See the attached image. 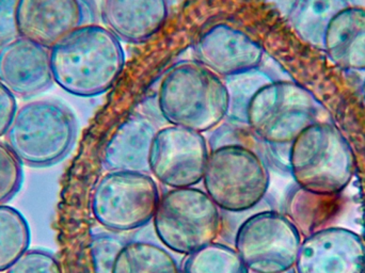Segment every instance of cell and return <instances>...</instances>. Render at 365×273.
<instances>
[{"label": "cell", "mask_w": 365, "mask_h": 273, "mask_svg": "<svg viewBox=\"0 0 365 273\" xmlns=\"http://www.w3.org/2000/svg\"><path fill=\"white\" fill-rule=\"evenodd\" d=\"M347 6L346 0H300L289 21L304 42L323 51L328 27Z\"/></svg>", "instance_id": "19"}, {"label": "cell", "mask_w": 365, "mask_h": 273, "mask_svg": "<svg viewBox=\"0 0 365 273\" xmlns=\"http://www.w3.org/2000/svg\"><path fill=\"white\" fill-rule=\"evenodd\" d=\"M302 235L291 219L274 210L255 212L242 221L234 249L250 273L292 272Z\"/></svg>", "instance_id": "9"}, {"label": "cell", "mask_w": 365, "mask_h": 273, "mask_svg": "<svg viewBox=\"0 0 365 273\" xmlns=\"http://www.w3.org/2000/svg\"><path fill=\"white\" fill-rule=\"evenodd\" d=\"M362 89H364V100H365V78H364V87H362Z\"/></svg>", "instance_id": "30"}, {"label": "cell", "mask_w": 365, "mask_h": 273, "mask_svg": "<svg viewBox=\"0 0 365 273\" xmlns=\"http://www.w3.org/2000/svg\"><path fill=\"white\" fill-rule=\"evenodd\" d=\"M126 242L107 233L92 237L91 251L96 273H113L115 259Z\"/></svg>", "instance_id": "24"}, {"label": "cell", "mask_w": 365, "mask_h": 273, "mask_svg": "<svg viewBox=\"0 0 365 273\" xmlns=\"http://www.w3.org/2000/svg\"><path fill=\"white\" fill-rule=\"evenodd\" d=\"M153 225L163 246L186 257L216 242L222 216L205 190L195 187L170 189L160 195Z\"/></svg>", "instance_id": "7"}, {"label": "cell", "mask_w": 365, "mask_h": 273, "mask_svg": "<svg viewBox=\"0 0 365 273\" xmlns=\"http://www.w3.org/2000/svg\"><path fill=\"white\" fill-rule=\"evenodd\" d=\"M289 172L296 186L304 190L338 195L353 178V150L334 124L319 120L304 128L291 144Z\"/></svg>", "instance_id": "5"}, {"label": "cell", "mask_w": 365, "mask_h": 273, "mask_svg": "<svg viewBox=\"0 0 365 273\" xmlns=\"http://www.w3.org/2000/svg\"><path fill=\"white\" fill-rule=\"evenodd\" d=\"M6 273H62L57 257L45 249H30Z\"/></svg>", "instance_id": "25"}, {"label": "cell", "mask_w": 365, "mask_h": 273, "mask_svg": "<svg viewBox=\"0 0 365 273\" xmlns=\"http://www.w3.org/2000/svg\"><path fill=\"white\" fill-rule=\"evenodd\" d=\"M113 273H182L166 247L145 240L126 242L120 250Z\"/></svg>", "instance_id": "18"}, {"label": "cell", "mask_w": 365, "mask_h": 273, "mask_svg": "<svg viewBox=\"0 0 365 273\" xmlns=\"http://www.w3.org/2000/svg\"><path fill=\"white\" fill-rule=\"evenodd\" d=\"M53 81L81 98L108 91L121 75L125 55L121 41L98 24L85 26L51 48Z\"/></svg>", "instance_id": "2"}, {"label": "cell", "mask_w": 365, "mask_h": 273, "mask_svg": "<svg viewBox=\"0 0 365 273\" xmlns=\"http://www.w3.org/2000/svg\"><path fill=\"white\" fill-rule=\"evenodd\" d=\"M160 195L147 172L109 171L94 188L92 212L105 229L134 231L153 220Z\"/></svg>", "instance_id": "8"}, {"label": "cell", "mask_w": 365, "mask_h": 273, "mask_svg": "<svg viewBox=\"0 0 365 273\" xmlns=\"http://www.w3.org/2000/svg\"><path fill=\"white\" fill-rule=\"evenodd\" d=\"M269 6H272L277 12L285 19L289 17L295 11L296 6L299 4L300 0H265Z\"/></svg>", "instance_id": "28"}, {"label": "cell", "mask_w": 365, "mask_h": 273, "mask_svg": "<svg viewBox=\"0 0 365 273\" xmlns=\"http://www.w3.org/2000/svg\"><path fill=\"white\" fill-rule=\"evenodd\" d=\"M16 111V98L0 83V137L6 136Z\"/></svg>", "instance_id": "27"}, {"label": "cell", "mask_w": 365, "mask_h": 273, "mask_svg": "<svg viewBox=\"0 0 365 273\" xmlns=\"http://www.w3.org/2000/svg\"><path fill=\"white\" fill-rule=\"evenodd\" d=\"M204 171V190L222 212H248L257 207L270 184L267 159L250 128L225 122L210 139Z\"/></svg>", "instance_id": "1"}, {"label": "cell", "mask_w": 365, "mask_h": 273, "mask_svg": "<svg viewBox=\"0 0 365 273\" xmlns=\"http://www.w3.org/2000/svg\"><path fill=\"white\" fill-rule=\"evenodd\" d=\"M195 60L221 78L259 68L264 49L240 28L216 24L200 36L193 46Z\"/></svg>", "instance_id": "13"}, {"label": "cell", "mask_w": 365, "mask_h": 273, "mask_svg": "<svg viewBox=\"0 0 365 273\" xmlns=\"http://www.w3.org/2000/svg\"><path fill=\"white\" fill-rule=\"evenodd\" d=\"M323 51L347 72H365V10L347 6L332 19Z\"/></svg>", "instance_id": "17"}, {"label": "cell", "mask_w": 365, "mask_h": 273, "mask_svg": "<svg viewBox=\"0 0 365 273\" xmlns=\"http://www.w3.org/2000/svg\"><path fill=\"white\" fill-rule=\"evenodd\" d=\"M31 242L29 225L21 212L8 205H0V272H6L24 253Z\"/></svg>", "instance_id": "21"}, {"label": "cell", "mask_w": 365, "mask_h": 273, "mask_svg": "<svg viewBox=\"0 0 365 273\" xmlns=\"http://www.w3.org/2000/svg\"><path fill=\"white\" fill-rule=\"evenodd\" d=\"M294 273H365V242L344 227H324L302 238Z\"/></svg>", "instance_id": "12"}, {"label": "cell", "mask_w": 365, "mask_h": 273, "mask_svg": "<svg viewBox=\"0 0 365 273\" xmlns=\"http://www.w3.org/2000/svg\"><path fill=\"white\" fill-rule=\"evenodd\" d=\"M347 4L365 10V0H346Z\"/></svg>", "instance_id": "29"}, {"label": "cell", "mask_w": 365, "mask_h": 273, "mask_svg": "<svg viewBox=\"0 0 365 273\" xmlns=\"http://www.w3.org/2000/svg\"><path fill=\"white\" fill-rule=\"evenodd\" d=\"M319 101L294 81H276L264 86L247 109V126L257 137L267 160L289 171V152L295 138L319 121Z\"/></svg>", "instance_id": "3"}, {"label": "cell", "mask_w": 365, "mask_h": 273, "mask_svg": "<svg viewBox=\"0 0 365 273\" xmlns=\"http://www.w3.org/2000/svg\"><path fill=\"white\" fill-rule=\"evenodd\" d=\"M287 273H293V270H292V272H287Z\"/></svg>", "instance_id": "31"}, {"label": "cell", "mask_w": 365, "mask_h": 273, "mask_svg": "<svg viewBox=\"0 0 365 273\" xmlns=\"http://www.w3.org/2000/svg\"><path fill=\"white\" fill-rule=\"evenodd\" d=\"M170 9L171 0H102L101 19L121 42L139 44L160 31Z\"/></svg>", "instance_id": "15"}, {"label": "cell", "mask_w": 365, "mask_h": 273, "mask_svg": "<svg viewBox=\"0 0 365 273\" xmlns=\"http://www.w3.org/2000/svg\"><path fill=\"white\" fill-rule=\"evenodd\" d=\"M76 136V118L71 109L57 101L43 100L17 109L4 137L23 165L47 168L70 154Z\"/></svg>", "instance_id": "6"}, {"label": "cell", "mask_w": 365, "mask_h": 273, "mask_svg": "<svg viewBox=\"0 0 365 273\" xmlns=\"http://www.w3.org/2000/svg\"><path fill=\"white\" fill-rule=\"evenodd\" d=\"M94 0H19L17 34L51 49L71 32L98 24Z\"/></svg>", "instance_id": "11"}, {"label": "cell", "mask_w": 365, "mask_h": 273, "mask_svg": "<svg viewBox=\"0 0 365 273\" xmlns=\"http://www.w3.org/2000/svg\"><path fill=\"white\" fill-rule=\"evenodd\" d=\"M158 105L170 125L204 134L225 121L229 98L223 79L191 60L178 62L167 71L158 89Z\"/></svg>", "instance_id": "4"}, {"label": "cell", "mask_w": 365, "mask_h": 273, "mask_svg": "<svg viewBox=\"0 0 365 273\" xmlns=\"http://www.w3.org/2000/svg\"><path fill=\"white\" fill-rule=\"evenodd\" d=\"M227 88L229 108L227 121L246 125L247 109L255 94L267 83L276 81L269 73L261 68L222 78Z\"/></svg>", "instance_id": "20"}, {"label": "cell", "mask_w": 365, "mask_h": 273, "mask_svg": "<svg viewBox=\"0 0 365 273\" xmlns=\"http://www.w3.org/2000/svg\"><path fill=\"white\" fill-rule=\"evenodd\" d=\"M158 128L149 118L134 113L118 128L103 154L108 171L150 173V153Z\"/></svg>", "instance_id": "16"}, {"label": "cell", "mask_w": 365, "mask_h": 273, "mask_svg": "<svg viewBox=\"0 0 365 273\" xmlns=\"http://www.w3.org/2000/svg\"><path fill=\"white\" fill-rule=\"evenodd\" d=\"M210 145L201 133L180 126L160 128L150 153V174L171 189L195 187L203 180Z\"/></svg>", "instance_id": "10"}, {"label": "cell", "mask_w": 365, "mask_h": 273, "mask_svg": "<svg viewBox=\"0 0 365 273\" xmlns=\"http://www.w3.org/2000/svg\"><path fill=\"white\" fill-rule=\"evenodd\" d=\"M23 182V163L8 144L0 141V205L11 201L21 190Z\"/></svg>", "instance_id": "23"}, {"label": "cell", "mask_w": 365, "mask_h": 273, "mask_svg": "<svg viewBox=\"0 0 365 273\" xmlns=\"http://www.w3.org/2000/svg\"><path fill=\"white\" fill-rule=\"evenodd\" d=\"M182 273H250L234 247L212 242L186 255Z\"/></svg>", "instance_id": "22"}, {"label": "cell", "mask_w": 365, "mask_h": 273, "mask_svg": "<svg viewBox=\"0 0 365 273\" xmlns=\"http://www.w3.org/2000/svg\"><path fill=\"white\" fill-rule=\"evenodd\" d=\"M19 0H0V44L19 36L16 14Z\"/></svg>", "instance_id": "26"}, {"label": "cell", "mask_w": 365, "mask_h": 273, "mask_svg": "<svg viewBox=\"0 0 365 273\" xmlns=\"http://www.w3.org/2000/svg\"><path fill=\"white\" fill-rule=\"evenodd\" d=\"M0 83L15 98H30L55 83L51 49L17 36L0 44Z\"/></svg>", "instance_id": "14"}]
</instances>
